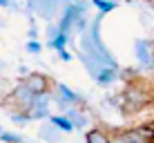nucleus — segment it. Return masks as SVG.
<instances>
[{
    "label": "nucleus",
    "mask_w": 154,
    "mask_h": 143,
    "mask_svg": "<svg viewBox=\"0 0 154 143\" xmlns=\"http://www.w3.org/2000/svg\"><path fill=\"white\" fill-rule=\"evenodd\" d=\"M112 143H154V123H143L112 134Z\"/></svg>",
    "instance_id": "f03ea898"
},
{
    "label": "nucleus",
    "mask_w": 154,
    "mask_h": 143,
    "mask_svg": "<svg viewBox=\"0 0 154 143\" xmlns=\"http://www.w3.org/2000/svg\"><path fill=\"white\" fill-rule=\"evenodd\" d=\"M5 70H7V63H5L2 58H0V72H5Z\"/></svg>",
    "instance_id": "393cba45"
},
{
    "label": "nucleus",
    "mask_w": 154,
    "mask_h": 143,
    "mask_svg": "<svg viewBox=\"0 0 154 143\" xmlns=\"http://www.w3.org/2000/svg\"><path fill=\"white\" fill-rule=\"evenodd\" d=\"M147 5H150V9H152V11H154V2H147Z\"/></svg>",
    "instance_id": "a878e982"
},
{
    "label": "nucleus",
    "mask_w": 154,
    "mask_h": 143,
    "mask_svg": "<svg viewBox=\"0 0 154 143\" xmlns=\"http://www.w3.org/2000/svg\"><path fill=\"white\" fill-rule=\"evenodd\" d=\"M45 36H47V40H51V38H54V36H58V25H56V20H51V23H47Z\"/></svg>",
    "instance_id": "aec40b11"
},
{
    "label": "nucleus",
    "mask_w": 154,
    "mask_h": 143,
    "mask_svg": "<svg viewBox=\"0 0 154 143\" xmlns=\"http://www.w3.org/2000/svg\"><path fill=\"white\" fill-rule=\"evenodd\" d=\"M7 114H9V119H11L14 123H18V125H27L29 123L27 114H25L23 110H7Z\"/></svg>",
    "instance_id": "f3484780"
},
{
    "label": "nucleus",
    "mask_w": 154,
    "mask_h": 143,
    "mask_svg": "<svg viewBox=\"0 0 154 143\" xmlns=\"http://www.w3.org/2000/svg\"><path fill=\"white\" fill-rule=\"evenodd\" d=\"M20 81H23L34 94H49L51 89H54V81H51L45 72H29L27 76H23Z\"/></svg>",
    "instance_id": "0eeeda50"
},
{
    "label": "nucleus",
    "mask_w": 154,
    "mask_h": 143,
    "mask_svg": "<svg viewBox=\"0 0 154 143\" xmlns=\"http://www.w3.org/2000/svg\"><path fill=\"white\" fill-rule=\"evenodd\" d=\"M23 134H18V132H9V130H2V134H0V143H25Z\"/></svg>",
    "instance_id": "dca6fc26"
},
{
    "label": "nucleus",
    "mask_w": 154,
    "mask_h": 143,
    "mask_svg": "<svg viewBox=\"0 0 154 143\" xmlns=\"http://www.w3.org/2000/svg\"><path fill=\"white\" fill-rule=\"evenodd\" d=\"M89 5L96 7L100 14H112L119 9V2H114V0H89Z\"/></svg>",
    "instance_id": "4468645a"
},
{
    "label": "nucleus",
    "mask_w": 154,
    "mask_h": 143,
    "mask_svg": "<svg viewBox=\"0 0 154 143\" xmlns=\"http://www.w3.org/2000/svg\"><path fill=\"white\" fill-rule=\"evenodd\" d=\"M152 58H154V49H152Z\"/></svg>",
    "instance_id": "c756f323"
},
{
    "label": "nucleus",
    "mask_w": 154,
    "mask_h": 143,
    "mask_svg": "<svg viewBox=\"0 0 154 143\" xmlns=\"http://www.w3.org/2000/svg\"><path fill=\"white\" fill-rule=\"evenodd\" d=\"M85 143H112V132L96 125V128H87L85 132Z\"/></svg>",
    "instance_id": "9b49d317"
},
{
    "label": "nucleus",
    "mask_w": 154,
    "mask_h": 143,
    "mask_svg": "<svg viewBox=\"0 0 154 143\" xmlns=\"http://www.w3.org/2000/svg\"><path fill=\"white\" fill-rule=\"evenodd\" d=\"M51 103H54L60 112H65L67 107H85V98L78 92H74L72 87H67L65 83H54Z\"/></svg>",
    "instance_id": "7ed1b4c3"
},
{
    "label": "nucleus",
    "mask_w": 154,
    "mask_h": 143,
    "mask_svg": "<svg viewBox=\"0 0 154 143\" xmlns=\"http://www.w3.org/2000/svg\"><path fill=\"white\" fill-rule=\"evenodd\" d=\"M18 72H20V78H23V76H27V74H29V67H27V65H20Z\"/></svg>",
    "instance_id": "5701e85b"
},
{
    "label": "nucleus",
    "mask_w": 154,
    "mask_h": 143,
    "mask_svg": "<svg viewBox=\"0 0 154 143\" xmlns=\"http://www.w3.org/2000/svg\"><path fill=\"white\" fill-rule=\"evenodd\" d=\"M0 9H9V0H0Z\"/></svg>",
    "instance_id": "b1692460"
},
{
    "label": "nucleus",
    "mask_w": 154,
    "mask_h": 143,
    "mask_svg": "<svg viewBox=\"0 0 154 143\" xmlns=\"http://www.w3.org/2000/svg\"><path fill=\"white\" fill-rule=\"evenodd\" d=\"M152 49H154V38H136L134 40V58L139 63V70L154 72Z\"/></svg>",
    "instance_id": "39448f33"
},
{
    "label": "nucleus",
    "mask_w": 154,
    "mask_h": 143,
    "mask_svg": "<svg viewBox=\"0 0 154 143\" xmlns=\"http://www.w3.org/2000/svg\"><path fill=\"white\" fill-rule=\"evenodd\" d=\"M29 121H47L51 116V92L49 94H36L31 105L25 110Z\"/></svg>",
    "instance_id": "423d86ee"
},
{
    "label": "nucleus",
    "mask_w": 154,
    "mask_h": 143,
    "mask_svg": "<svg viewBox=\"0 0 154 143\" xmlns=\"http://www.w3.org/2000/svg\"><path fill=\"white\" fill-rule=\"evenodd\" d=\"M34 96H36V94L31 92V89L25 85L23 81H18V83L14 85V89H9L7 98H5L2 103L7 105V110H11V107H14V110H23V112H25V110H27L29 105H31Z\"/></svg>",
    "instance_id": "20e7f679"
},
{
    "label": "nucleus",
    "mask_w": 154,
    "mask_h": 143,
    "mask_svg": "<svg viewBox=\"0 0 154 143\" xmlns=\"http://www.w3.org/2000/svg\"><path fill=\"white\" fill-rule=\"evenodd\" d=\"M27 36H29V40H40V36H38V27H29V31H27Z\"/></svg>",
    "instance_id": "412c9836"
},
{
    "label": "nucleus",
    "mask_w": 154,
    "mask_h": 143,
    "mask_svg": "<svg viewBox=\"0 0 154 143\" xmlns=\"http://www.w3.org/2000/svg\"><path fill=\"white\" fill-rule=\"evenodd\" d=\"M154 101V96L150 94V89H145L139 83H127V87L121 92V112L123 114H136L141 110H145Z\"/></svg>",
    "instance_id": "f257e3e1"
},
{
    "label": "nucleus",
    "mask_w": 154,
    "mask_h": 143,
    "mask_svg": "<svg viewBox=\"0 0 154 143\" xmlns=\"http://www.w3.org/2000/svg\"><path fill=\"white\" fill-rule=\"evenodd\" d=\"M2 130H5V128H2V125H0V134H2Z\"/></svg>",
    "instance_id": "c85d7f7f"
},
{
    "label": "nucleus",
    "mask_w": 154,
    "mask_h": 143,
    "mask_svg": "<svg viewBox=\"0 0 154 143\" xmlns=\"http://www.w3.org/2000/svg\"><path fill=\"white\" fill-rule=\"evenodd\" d=\"M56 2H58V11H60V9H65V7H69V5H74L76 0H56Z\"/></svg>",
    "instance_id": "4be33fe9"
},
{
    "label": "nucleus",
    "mask_w": 154,
    "mask_h": 143,
    "mask_svg": "<svg viewBox=\"0 0 154 143\" xmlns=\"http://www.w3.org/2000/svg\"><path fill=\"white\" fill-rule=\"evenodd\" d=\"M63 114L72 121L74 130H87L89 128V114L85 107H67Z\"/></svg>",
    "instance_id": "1a4fd4ad"
},
{
    "label": "nucleus",
    "mask_w": 154,
    "mask_h": 143,
    "mask_svg": "<svg viewBox=\"0 0 154 143\" xmlns=\"http://www.w3.org/2000/svg\"><path fill=\"white\" fill-rule=\"evenodd\" d=\"M25 143H29V141H25Z\"/></svg>",
    "instance_id": "473e14b6"
},
{
    "label": "nucleus",
    "mask_w": 154,
    "mask_h": 143,
    "mask_svg": "<svg viewBox=\"0 0 154 143\" xmlns=\"http://www.w3.org/2000/svg\"><path fill=\"white\" fill-rule=\"evenodd\" d=\"M38 139L42 143H60L63 141V132L58 130L51 121H45V123L38 128Z\"/></svg>",
    "instance_id": "9d476101"
},
{
    "label": "nucleus",
    "mask_w": 154,
    "mask_h": 143,
    "mask_svg": "<svg viewBox=\"0 0 154 143\" xmlns=\"http://www.w3.org/2000/svg\"><path fill=\"white\" fill-rule=\"evenodd\" d=\"M125 2H130V5H132V2H136V0H125Z\"/></svg>",
    "instance_id": "cd10ccee"
},
{
    "label": "nucleus",
    "mask_w": 154,
    "mask_h": 143,
    "mask_svg": "<svg viewBox=\"0 0 154 143\" xmlns=\"http://www.w3.org/2000/svg\"><path fill=\"white\" fill-rule=\"evenodd\" d=\"M0 83H2V76H0Z\"/></svg>",
    "instance_id": "2f4dec72"
},
{
    "label": "nucleus",
    "mask_w": 154,
    "mask_h": 143,
    "mask_svg": "<svg viewBox=\"0 0 154 143\" xmlns=\"http://www.w3.org/2000/svg\"><path fill=\"white\" fill-rule=\"evenodd\" d=\"M56 54H58V61H63V63H69L72 58H74V54L67 47H60V49H56Z\"/></svg>",
    "instance_id": "6ab92c4d"
},
{
    "label": "nucleus",
    "mask_w": 154,
    "mask_h": 143,
    "mask_svg": "<svg viewBox=\"0 0 154 143\" xmlns=\"http://www.w3.org/2000/svg\"><path fill=\"white\" fill-rule=\"evenodd\" d=\"M114 2H121V0H114Z\"/></svg>",
    "instance_id": "7c9ffc66"
},
{
    "label": "nucleus",
    "mask_w": 154,
    "mask_h": 143,
    "mask_svg": "<svg viewBox=\"0 0 154 143\" xmlns=\"http://www.w3.org/2000/svg\"><path fill=\"white\" fill-rule=\"evenodd\" d=\"M119 67H103L98 74H96V78H94V83L100 87H109V85H114L116 81H119Z\"/></svg>",
    "instance_id": "f8f14e48"
},
{
    "label": "nucleus",
    "mask_w": 154,
    "mask_h": 143,
    "mask_svg": "<svg viewBox=\"0 0 154 143\" xmlns=\"http://www.w3.org/2000/svg\"><path fill=\"white\" fill-rule=\"evenodd\" d=\"M34 14L40 16L47 23H51V20L58 18V2L56 0H36L34 2Z\"/></svg>",
    "instance_id": "6e6552de"
},
{
    "label": "nucleus",
    "mask_w": 154,
    "mask_h": 143,
    "mask_svg": "<svg viewBox=\"0 0 154 143\" xmlns=\"http://www.w3.org/2000/svg\"><path fill=\"white\" fill-rule=\"evenodd\" d=\"M0 27H5V20L2 18H0Z\"/></svg>",
    "instance_id": "bb28decb"
},
{
    "label": "nucleus",
    "mask_w": 154,
    "mask_h": 143,
    "mask_svg": "<svg viewBox=\"0 0 154 143\" xmlns=\"http://www.w3.org/2000/svg\"><path fill=\"white\" fill-rule=\"evenodd\" d=\"M47 121H51V123H54L56 128L63 132V134H69V132H74V125H72V121L67 119V116L63 114V112H58V114H51Z\"/></svg>",
    "instance_id": "ddd939ff"
},
{
    "label": "nucleus",
    "mask_w": 154,
    "mask_h": 143,
    "mask_svg": "<svg viewBox=\"0 0 154 143\" xmlns=\"http://www.w3.org/2000/svg\"><path fill=\"white\" fill-rule=\"evenodd\" d=\"M25 49H27V54H31V56H38V54H42V43L40 40H27Z\"/></svg>",
    "instance_id": "a211bd4d"
},
{
    "label": "nucleus",
    "mask_w": 154,
    "mask_h": 143,
    "mask_svg": "<svg viewBox=\"0 0 154 143\" xmlns=\"http://www.w3.org/2000/svg\"><path fill=\"white\" fill-rule=\"evenodd\" d=\"M67 45H72L69 36L60 34V31H58V36H54L51 40H47V47H49V49H60V47H67Z\"/></svg>",
    "instance_id": "2eb2a0df"
}]
</instances>
